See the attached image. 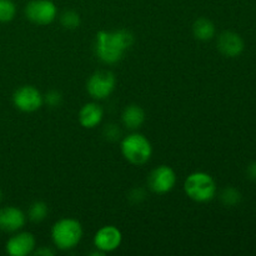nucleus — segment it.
I'll use <instances>...</instances> for the list:
<instances>
[{
  "instance_id": "nucleus-15",
  "label": "nucleus",
  "mask_w": 256,
  "mask_h": 256,
  "mask_svg": "<svg viewBox=\"0 0 256 256\" xmlns=\"http://www.w3.org/2000/svg\"><path fill=\"white\" fill-rule=\"evenodd\" d=\"M192 32H194V36L196 39L202 40V42H208V40L214 38L215 25L209 19L200 18L192 25Z\"/></svg>"
},
{
  "instance_id": "nucleus-6",
  "label": "nucleus",
  "mask_w": 256,
  "mask_h": 256,
  "mask_svg": "<svg viewBox=\"0 0 256 256\" xmlns=\"http://www.w3.org/2000/svg\"><path fill=\"white\" fill-rule=\"evenodd\" d=\"M56 6L50 0H32L25 6V16L38 25H48L56 18Z\"/></svg>"
},
{
  "instance_id": "nucleus-17",
  "label": "nucleus",
  "mask_w": 256,
  "mask_h": 256,
  "mask_svg": "<svg viewBox=\"0 0 256 256\" xmlns=\"http://www.w3.org/2000/svg\"><path fill=\"white\" fill-rule=\"evenodd\" d=\"M220 199H222V204L225 206H236L242 202V194H240V192L238 189L230 186L222 190V195H220Z\"/></svg>"
},
{
  "instance_id": "nucleus-21",
  "label": "nucleus",
  "mask_w": 256,
  "mask_h": 256,
  "mask_svg": "<svg viewBox=\"0 0 256 256\" xmlns=\"http://www.w3.org/2000/svg\"><path fill=\"white\" fill-rule=\"evenodd\" d=\"M104 136L108 140H110V142H115V140L119 139L120 129L114 124L108 125L104 130Z\"/></svg>"
},
{
  "instance_id": "nucleus-18",
  "label": "nucleus",
  "mask_w": 256,
  "mask_h": 256,
  "mask_svg": "<svg viewBox=\"0 0 256 256\" xmlns=\"http://www.w3.org/2000/svg\"><path fill=\"white\" fill-rule=\"evenodd\" d=\"M16 14V6L12 0H0V22H12Z\"/></svg>"
},
{
  "instance_id": "nucleus-11",
  "label": "nucleus",
  "mask_w": 256,
  "mask_h": 256,
  "mask_svg": "<svg viewBox=\"0 0 256 256\" xmlns=\"http://www.w3.org/2000/svg\"><path fill=\"white\" fill-rule=\"evenodd\" d=\"M35 238L30 232H18L6 242L5 249L12 256H25L34 250Z\"/></svg>"
},
{
  "instance_id": "nucleus-2",
  "label": "nucleus",
  "mask_w": 256,
  "mask_h": 256,
  "mask_svg": "<svg viewBox=\"0 0 256 256\" xmlns=\"http://www.w3.org/2000/svg\"><path fill=\"white\" fill-rule=\"evenodd\" d=\"M184 189L188 196L198 202H210L216 194V184L214 179L202 172L190 174L185 180Z\"/></svg>"
},
{
  "instance_id": "nucleus-23",
  "label": "nucleus",
  "mask_w": 256,
  "mask_h": 256,
  "mask_svg": "<svg viewBox=\"0 0 256 256\" xmlns=\"http://www.w3.org/2000/svg\"><path fill=\"white\" fill-rule=\"evenodd\" d=\"M246 175H248V178H249L250 180H252V182H256V162H252V164L248 166Z\"/></svg>"
},
{
  "instance_id": "nucleus-1",
  "label": "nucleus",
  "mask_w": 256,
  "mask_h": 256,
  "mask_svg": "<svg viewBox=\"0 0 256 256\" xmlns=\"http://www.w3.org/2000/svg\"><path fill=\"white\" fill-rule=\"evenodd\" d=\"M134 42V35L129 30L105 32L102 30L95 38V52L102 62L114 64L122 59L125 52Z\"/></svg>"
},
{
  "instance_id": "nucleus-13",
  "label": "nucleus",
  "mask_w": 256,
  "mask_h": 256,
  "mask_svg": "<svg viewBox=\"0 0 256 256\" xmlns=\"http://www.w3.org/2000/svg\"><path fill=\"white\" fill-rule=\"evenodd\" d=\"M104 112L100 105L95 102H88L80 109L79 122L86 129H92L102 122Z\"/></svg>"
},
{
  "instance_id": "nucleus-22",
  "label": "nucleus",
  "mask_w": 256,
  "mask_h": 256,
  "mask_svg": "<svg viewBox=\"0 0 256 256\" xmlns=\"http://www.w3.org/2000/svg\"><path fill=\"white\" fill-rule=\"evenodd\" d=\"M129 199L132 200V202H135V204H136V202H138V204H139V202H142V200L145 199L144 192H142V189H134L132 192V194H130Z\"/></svg>"
},
{
  "instance_id": "nucleus-24",
  "label": "nucleus",
  "mask_w": 256,
  "mask_h": 256,
  "mask_svg": "<svg viewBox=\"0 0 256 256\" xmlns=\"http://www.w3.org/2000/svg\"><path fill=\"white\" fill-rule=\"evenodd\" d=\"M35 255H45V256L54 255V252L50 249H48V248H42V249H39L35 252Z\"/></svg>"
},
{
  "instance_id": "nucleus-4",
  "label": "nucleus",
  "mask_w": 256,
  "mask_h": 256,
  "mask_svg": "<svg viewBox=\"0 0 256 256\" xmlns=\"http://www.w3.org/2000/svg\"><path fill=\"white\" fill-rule=\"evenodd\" d=\"M122 152L125 159L132 164L142 165L152 156V148L144 135L134 132L122 139Z\"/></svg>"
},
{
  "instance_id": "nucleus-25",
  "label": "nucleus",
  "mask_w": 256,
  "mask_h": 256,
  "mask_svg": "<svg viewBox=\"0 0 256 256\" xmlns=\"http://www.w3.org/2000/svg\"><path fill=\"white\" fill-rule=\"evenodd\" d=\"M2 192L0 190V202H2Z\"/></svg>"
},
{
  "instance_id": "nucleus-20",
  "label": "nucleus",
  "mask_w": 256,
  "mask_h": 256,
  "mask_svg": "<svg viewBox=\"0 0 256 256\" xmlns=\"http://www.w3.org/2000/svg\"><path fill=\"white\" fill-rule=\"evenodd\" d=\"M62 102V95L58 90H52L48 92L44 98V102H46L50 108H58L60 106Z\"/></svg>"
},
{
  "instance_id": "nucleus-7",
  "label": "nucleus",
  "mask_w": 256,
  "mask_h": 256,
  "mask_svg": "<svg viewBox=\"0 0 256 256\" xmlns=\"http://www.w3.org/2000/svg\"><path fill=\"white\" fill-rule=\"evenodd\" d=\"M12 102L20 112H32L42 108V102H44V96L40 94L36 88L32 86V85H24L14 92Z\"/></svg>"
},
{
  "instance_id": "nucleus-8",
  "label": "nucleus",
  "mask_w": 256,
  "mask_h": 256,
  "mask_svg": "<svg viewBox=\"0 0 256 256\" xmlns=\"http://www.w3.org/2000/svg\"><path fill=\"white\" fill-rule=\"evenodd\" d=\"M175 182H176V175L174 170L168 165H160L155 168L148 178V185L150 190L156 194L169 192L175 186Z\"/></svg>"
},
{
  "instance_id": "nucleus-14",
  "label": "nucleus",
  "mask_w": 256,
  "mask_h": 256,
  "mask_svg": "<svg viewBox=\"0 0 256 256\" xmlns=\"http://www.w3.org/2000/svg\"><path fill=\"white\" fill-rule=\"evenodd\" d=\"M122 124L130 130L139 129L145 122V112L139 105H129L124 109L122 115Z\"/></svg>"
},
{
  "instance_id": "nucleus-5",
  "label": "nucleus",
  "mask_w": 256,
  "mask_h": 256,
  "mask_svg": "<svg viewBox=\"0 0 256 256\" xmlns=\"http://www.w3.org/2000/svg\"><path fill=\"white\" fill-rule=\"evenodd\" d=\"M116 79L115 75L109 70H99L94 72L88 80L86 90L94 99L102 100L109 96L114 90Z\"/></svg>"
},
{
  "instance_id": "nucleus-16",
  "label": "nucleus",
  "mask_w": 256,
  "mask_h": 256,
  "mask_svg": "<svg viewBox=\"0 0 256 256\" xmlns=\"http://www.w3.org/2000/svg\"><path fill=\"white\" fill-rule=\"evenodd\" d=\"M48 212H49V209H48V205L45 202H35L30 205L28 215H29V219L32 222H40L46 218Z\"/></svg>"
},
{
  "instance_id": "nucleus-12",
  "label": "nucleus",
  "mask_w": 256,
  "mask_h": 256,
  "mask_svg": "<svg viewBox=\"0 0 256 256\" xmlns=\"http://www.w3.org/2000/svg\"><path fill=\"white\" fill-rule=\"evenodd\" d=\"M218 49L228 58H236L244 52V40L238 32H224L218 38Z\"/></svg>"
},
{
  "instance_id": "nucleus-9",
  "label": "nucleus",
  "mask_w": 256,
  "mask_h": 256,
  "mask_svg": "<svg viewBox=\"0 0 256 256\" xmlns=\"http://www.w3.org/2000/svg\"><path fill=\"white\" fill-rule=\"evenodd\" d=\"M122 232L118 228L108 225L98 230L94 236V245L102 252H110L116 250L122 244Z\"/></svg>"
},
{
  "instance_id": "nucleus-10",
  "label": "nucleus",
  "mask_w": 256,
  "mask_h": 256,
  "mask_svg": "<svg viewBox=\"0 0 256 256\" xmlns=\"http://www.w3.org/2000/svg\"><path fill=\"white\" fill-rule=\"evenodd\" d=\"M26 222L24 212L15 206L0 208V230L4 232H16Z\"/></svg>"
},
{
  "instance_id": "nucleus-3",
  "label": "nucleus",
  "mask_w": 256,
  "mask_h": 256,
  "mask_svg": "<svg viewBox=\"0 0 256 256\" xmlns=\"http://www.w3.org/2000/svg\"><path fill=\"white\" fill-rule=\"evenodd\" d=\"M55 246L60 250H70L76 246L82 238V228L74 219H62L55 222L52 230Z\"/></svg>"
},
{
  "instance_id": "nucleus-19",
  "label": "nucleus",
  "mask_w": 256,
  "mask_h": 256,
  "mask_svg": "<svg viewBox=\"0 0 256 256\" xmlns=\"http://www.w3.org/2000/svg\"><path fill=\"white\" fill-rule=\"evenodd\" d=\"M60 22L65 29H76L80 25V16L76 12L72 10H66L60 15Z\"/></svg>"
}]
</instances>
